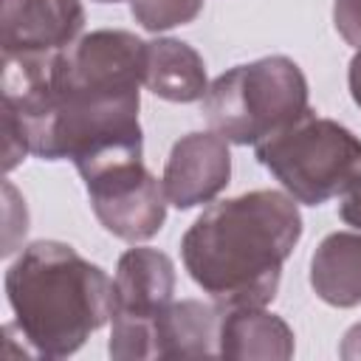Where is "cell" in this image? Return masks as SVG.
<instances>
[{
	"mask_svg": "<svg viewBox=\"0 0 361 361\" xmlns=\"http://www.w3.org/2000/svg\"><path fill=\"white\" fill-rule=\"evenodd\" d=\"M338 355H341L344 361H358V358H361V322L353 324V327L344 333V341H341V347H338Z\"/></svg>",
	"mask_w": 361,
	"mask_h": 361,
	"instance_id": "17",
	"label": "cell"
},
{
	"mask_svg": "<svg viewBox=\"0 0 361 361\" xmlns=\"http://www.w3.org/2000/svg\"><path fill=\"white\" fill-rule=\"evenodd\" d=\"M254 155L293 200L322 206L341 195L361 169V138L344 124L307 110L285 130L254 144Z\"/></svg>",
	"mask_w": 361,
	"mask_h": 361,
	"instance_id": "4",
	"label": "cell"
},
{
	"mask_svg": "<svg viewBox=\"0 0 361 361\" xmlns=\"http://www.w3.org/2000/svg\"><path fill=\"white\" fill-rule=\"evenodd\" d=\"M217 355L288 361L293 355V330L282 316L268 313L265 307L223 310Z\"/></svg>",
	"mask_w": 361,
	"mask_h": 361,
	"instance_id": "10",
	"label": "cell"
},
{
	"mask_svg": "<svg viewBox=\"0 0 361 361\" xmlns=\"http://www.w3.org/2000/svg\"><path fill=\"white\" fill-rule=\"evenodd\" d=\"M147 71V42L133 31L99 28L82 34L51 62V93L59 99L138 96Z\"/></svg>",
	"mask_w": 361,
	"mask_h": 361,
	"instance_id": "6",
	"label": "cell"
},
{
	"mask_svg": "<svg viewBox=\"0 0 361 361\" xmlns=\"http://www.w3.org/2000/svg\"><path fill=\"white\" fill-rule=\"evenodd\" d=\"M90 209L96 220L113 237L124 243H141L161 231L166 220V192L144 161H127L107 166L85 178Z\"/></svg>",
	"mask_w": 361,
	"mask_h": 361,
	"instance_id": "7",
	"label": "cell"
},
{
	"mask_svg": "<svg viewBox=\"0 0 361 361\" xmlns=\"http://www.w3.org/2000/svg\"><path fill=\"white\" fill-rule=\"evenodd\" d=\"M85 8L79 0H3V56H54L79 39Z\"/></svg>",
	"mask_w": 361,
	"mask_h": 361,
	"instance_id": "8",
	"label": "cell"
},
{
	"mask_svg": "<svg viewBox=\"0 0 361 361\" xmlns=\"http://www.w3.org/2000/svg\"><path fill=\"white\" fill-rule=\"evenodd\" d=\"M200 107L209 127L226 141L259 144L310 110L307 79L290 56H262L209 82Z\"/></svg>",
	"mask_w": 361,
	"mask_h": 361,
	"instance_id": "3",
	"label": "cell"
},
{
	"mask_svg": "<svg viewBox=\"0 0 361 361\" xmlns=\"http://www.w3.org/2000/svg\"><path fill=\"white\" fill-rule=\"evenodd\" d=\"M347 85H350V96L353 102L361 107V48L353 54L350 68H347Z\"/></svg>",
	"mask_w": 361,
	"mask_h": 361,
	"instance_id": "18",
	"label": "cell"
},
{
	"mask_svg": "<svg viewBox=\"0 0 361 361\" xmlns=\"http://www.w3.org/2000/svg\"><path fill=\"white\" fill-rule=\"evenodd\" d=\"M203 11V0H130V14L147 31H169L192 23Z\"/></svg>",
	"mask_w": 361,
	"mask_h": 361,
	"instance_id": "14",
	"label": "cell"
},
{
	"mask_svg": "<svg viewBox=\"0 0 361 361\" xmlns=\"http://www.w3.org/2000/svg\"><path fill=\"white\" fill-rule=\"evenodd\" d=\"M302 237L290 195L254 189L212 203L183 234L180 257L203 293L223 310L274 302L282 265Z\"/></svg>",
	"mask_w": 361,
	"mask_h": 361,
	"instance_id": "1",
	"label": "cell"
},
{
	"mask_svg": "<svg viewBox=\"0 0 361 361\" xmlns=\"http://www.w3.org/2000/svg\"><path fill=\"white\" fill-rule=\"evenodd\" d=\"M333 25L347 45L361 48V0H333Z\"/></svg>",
	"mask_w": 361,
	"mask_h": 361,
	"instance_id": "15",
	"label": "cell"
},
{
	"mask_svg": "<svg viewBox=\"0 0 361 361\" xmlns=\"http://www.w3.org/2000/svg\"><path fill=\"white\" fill-rule=\"evenodd\" d=\"M231 178V152L228 141L209 133H186L180 135L164 166V192L175 209H195L200 203H212Z\"/></svg>",
	"mask_w": 361,
	"mask_h": 361,
	"instance_id": "9",
	"label": "cell"
},
{
	"mask_svg": "<svg viewBox=\"0 0 361 361\" xmlns=\"http://www.w3.org/2000/svg\"><path fill=\"white\" fill-rule=\"evenodd\" d=\"M14 327L31 355L68 358L113 316V279L73 245L37 240L6 271Z\"/></svg>",
	"mask_w": 361,
	"mask_h": 361,
	"instance_id": "2",
	"label": "cell"
},
{
	"mask_svg": "<svg viewBox=\"0 0 361 361\" xmlns=\"http://www.w3.org/2000/svg\"><path fill=\"white\" fill-rule=\"evenodd\" d=\"M223 307L200 299L172 302L158 322V358L217 355Z\"/></svg>",
	"mask_w": 361,
	"mask_h": 361,
	"instance_id": "13",
	"label": "cell"
},
{
	"mask_svg": "<svg viewBox=\"0 0 361 361\" xmlns=\"http://www.w3.org/2000/svg\"><path fill=\"white\" fill-rule=\"evenodd\" d=\"M310 288L333 307L361 305V234L333 231L310 257Z\"/></svg>",
	"mask_w": 361,
	"mask_h": 361,
	"instance_id": "12",
	"label": "cell"
},
{
	"mask_svg": "<svg viewBox=\"0 0 361 361\" xmlns=\"http://www.w3.org/2000/svg\"><path fill=\"white\" fill-rule=\"evenodd\" d=\"M144 85L149 93L166 102H178V104L200 102L209 90L203 56L183 39L158 37L147 42Z\"/></svg>",
	"mask_w": 361,
	"mask_h": 361,
	"instance_id": "11",
	"label": "cell"
},
{
	"mask_svg": "<svg viewBox=\"0 0 361 361\" xmlns=\"http://www.w3.org/2000/svg\"><path fill=\"white\" fill-rule=\"evenodd\" d=\"M93 3H118V0H93Z\"/></svg>",
	"mask_w": 361,
	"mask_h": 361,
	"instance_id": "19",
	"label": "cell"
},
{
	"mask_svg": "<svg viewBox=\"0 0 361 361\" xmlns=\"http://www.w3.org/2000/svg\"><path fill=\"white\" fill-rule=\"evenodd\" d=\"M338 214L347 226L361 228V169L353 175V180L344 186L341 192V203H338Z\"/></svg>",
	"mask_w": 361,
	"mask_h": 361,
	"instance_id": "16",
	"label": "cell"
},
{
	"mask_svg": "<svg viewBox=\"0 0 361 361\" xmlns=\"http://www.w3.org/2000/svg\"><path fill=\"white\" fill-rule=\"evenodd\" d=\"M175 265L158 248H130L113 276L107 353L118 361L158 358V322L172 305Z\"/></svg>",
	"mask_w": 361,
	"mask_h": 361,
	"instance_id": "5",
	"label": "cell"
}]
</instances>
